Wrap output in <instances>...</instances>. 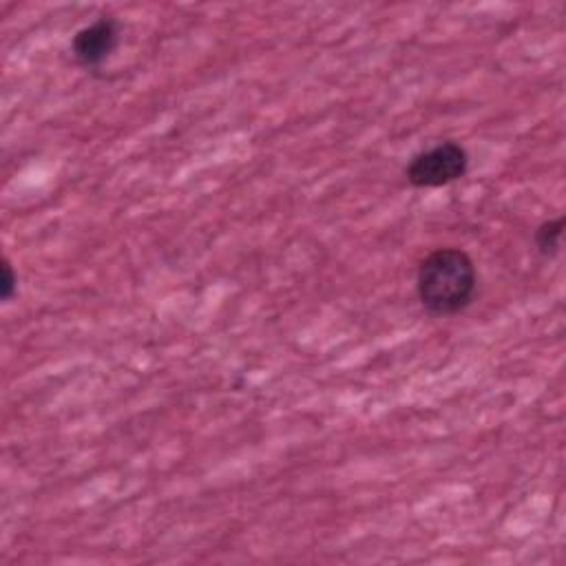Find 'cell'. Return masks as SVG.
Listing matches in <instances>:
<instances>
[{
	"mask_svg": "<svg viewBox=\"0 0 566 566\" xmlns=\"http://www.w3.org/2000/svg\"><path fill=\"white\" fill-rule=\"evenodd\" d=\"M416 294L431 316H455L478 294V270L467 250L444 245L431 250L416 270Z\"/></svg>",
	"mask_w": 566,
	"mask_h": 566,
	"instance_id": "6da1fadb",
	"label": "cell"
},
{
	"mask_svg": "<svg viewBox=\"0 0 566 566\" xmlns=\"http://www.w3.org/2000/svg\"><path fill=\"white\" fill-rule=\"evenodd\" d=\"M467 170V148L453 139H444L427 150L416 153L405 168V177L413 188H440L462 179Z\"/></svg>",
	"mask_w": 566,
	"mask_h": 566,
	"instance_id": "7a4b0ae2",
	"label": "cell"
},
{
	"mask_svg": "<svg viewBox=\"0 0 566 566\" xmlns=\"http://www.w3.org/2000/svg\"><path fill=\"white\" fill-rule=\"evenodd\" d=\"M119 42V24L111 15H102L91 24L82 27L71 40V53L84 69L102 66Z\"/></svg>",
	"mask_w": 566,
	"mask_h": 566,
	"instance_id": "3957f363",
	"label": "cell"
},
{
	"mask_svg": "<svg viewBox=\"0 0 566 566\" xmlns=\"http://www.w3.org/2000/svg\"><path fill=\"white\" fill-rule=\"evenodd\" d=\"M562 234H564V217H555L548 221H542L533 234L535 241V250L544 256V259H553L557 256L559 248H562Z\"/></svg>",
	"mask_w": 566,
	"mask_h": 566,
	"instance_id": "277c9868",
	"label": "cell"
},
{
	"mask_svg": "<svg viewBox=\"0 0 566 566\" xmlns=\"http://www.w3.org/2000/svg\"><path fill=\"white\" fill-rule=\"evenodd\" d=\"M18 290V276L13 272V265L9 259L2 261V281H0V294H2V301H11L13 294Z\"/></svg>",
	"mask_w": 566,
	"mask_h": 566,
	"instance_id": "5b68a950",
	"label": "cell"
}]
</instances>
